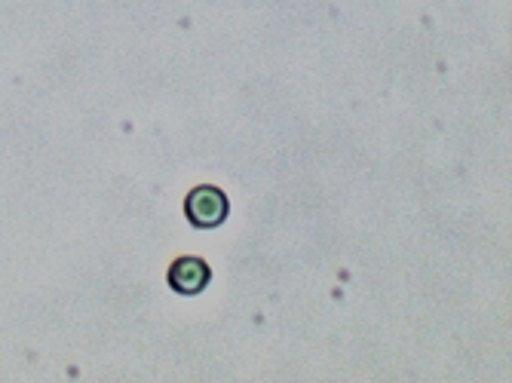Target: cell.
Wrapping results in <instances>:
<instances>
[{
  "label": "cell",
  "mask_w": 512,
  "mask_h": 383,
  "mask_svg": "<svg viewBox=\"0 0 512 383\" xmlns=\"http://www.w3.org/2000/svg\"><path fill=\"white\" fill-rule=\"evenodd\" d=\"M184 212H188V221L200 230H212V227H221L230 215V203L227 197L221 194L218 187L212 184H200L194 187L188 200H184Z\"/></svg>",
  "instance_id": "6da1fadb"
},
{
  "label": "cell",
  "mask_w": 512,
  "mask_h": 383,
  "mask_svg": "<svg viewBox=\"0 0 512 383\" xmlns=\"http://www.w3.org/2000/svg\"><path fill=\"white\" fill-rule=\"evenodd\" d=\"M212 279V270L203 258H194V255H184L178 258L169 273H166V282H169V289L178 292V295H200L206 285Z\"/></svg>",
  "instance_id": "7a4b0ae2"
}]
</instances>
